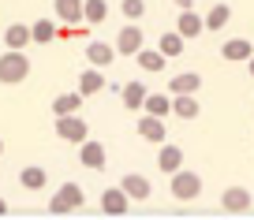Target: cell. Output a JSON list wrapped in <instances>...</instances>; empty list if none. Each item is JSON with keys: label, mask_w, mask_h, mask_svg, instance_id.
Returning a JSON list of instances; mask_svg holds the SVG:
<instances>
[{"label": "cell", "mask_w": 254, "mask_h": 220, "mask_svg": "<svg viewBox=\"0 0 254 220\" xmlns=\"http://www.w3.org/2000/svg\"><path fill=\"white\" fill-rule=\"evenodd\" d=\"M30 75V60L23 56V49H8V53L0 56V82L4 86H15Z\"/></svg>", "instance_id": "1"}, {"label": "cell", "mask_w": 254, "mask_h": 220, "mask_svg": "<svg viewBox=\"0 0 254 220\" xmlns=\"http://www.w3.org/2000/svg\"><path fill=\"white\" fill-rule=\"evenodd\" d=\"M82 202H86V194H82L79 183H64V187L49 198V209L53 213H75V209H82Z\"/></svg>", "instance_id": "2"}, {"label": "cell", "mask_w": 254, "mask_h": 220, "mask_svg": "<svg viewBox=\"0 0 254 220\" xmlns=\"http://www.w3.org/2000/svg\"><path fill=\"white\" fill-rule=\"evenodd\" d=\"M56 134H60L64 142H86L90 138V127L86 119H79V112H71V116H56Z\"/></svg>", "instance_id": "3"}, {"label": "cell", "mask_w": 254, "mask_h": 220, "mask_svg": "<svg viewBox=\"0 0 254 220\" xmlns=\"http://www.w3.org/2000/svg\"><path fill=\"white\" fill-rule=\"evenodd\" d=\"M202 194V179L194 172H172V198L176 202H194Z\"/></svg>", "instance_id": "4"}, {"label": "cell", "mask_w": 254, "mask_h": 220, "mask_svg": "<svg viewBox=\"0 0 254 220\" xmlns=\"http://www.w3.org/2000/svg\"><path fill=\"white\" fill-rule=\"evenodd\" d=\"M142 49H146V34L138 30L135 23H131V26H124V30L116 34V53L135 56V53H142Z\"/></svg>", "instance_id": "5"}, {"label": "cell", "mask_w": 254, "mask_h": 220, "mask_svg": "<svg viewBox=\"0 0 254 220\" xmlns=\"http://www.w3.org/2000/svg\"><path fill=\"white\" fill-rule=\"evenodd\" d=\"M127 205H131V194H127L124 187H109L101 194V209L109 213V217H120V213H127Z\"/></svg>", "instance_id": "6"}, {"label": "cell", "mask_w": 254, "mask_h": 220, "mask_svg": "<svg viewBox=\"0 0 254 220\" xmlns=\"http://www.w3.org/2000/svg\"><path fill=\"white\" fill-rule=\"evenodd\" d=\"M53 8H56V19L60 23H67V26H75V23H82V8H86V0H53Z\"/></svg>", "instance_id": "7"}, {"label": "cell", "mask_w": 254, "mask_h": 220, "mask_svg": "<svg viewBox=\"0 0 254 220\" xmlns=\"http://www.w3.org/2000/svg\"><path fill=\"white\" fill-rule=\"evenodd\" d=\"M120 187L127 190V194H131V202H146V198L153 194V187H150V179H146V175H138V172H131V175H124V179H120Z\"/></svg>", "instance_id": "8"}, {"label": "cell", "mask_w": 254, "mask_h": 220, "mask_svg": "<svg viewBox=\"0 0 254 220\" xmlns=\"http://www.w3.org/2000/svg\"><path fill=\"white\" fill-rule=\"evenodd\" d=\"M221 205L228 213H247V209H251V190H247V187H228L224 198H221Z\"/></svg>", "instance_id": "9"}, {"label": "cell", "mask_w": 254, "mask_h": 220, "mask_svg": "<svg viewBox=\"0 0 254 220\" xmlns=\"http://www.w3.org/2000/svg\"><path fill=\"white\" fill-rule=\"evenodd\" d=\"M112 56H116V49H112L109 41H90L86 45V60L94 63V67H109Z\"/></svg>", "instance_id": "10"}, {"label": "cell", "mask_w": 254, "mask_h": 220, "mask_svg": "<svg viewBox=\"0 0 254 220\" xmlns=\"http://www.w3.org/2000/svg\"><path fill=\"white\" fill-rule=\"evenodd\" d=\"M79 161L86 168H94V172H97V168H105V146H101V142H94V138H86V142H82Z\"/></svg>", "instance_id": "11"}, {"label": "cell", "mask_w": 254, "mask_h": 220, "mask_svg": "<svg viewBox=\"0 0 254 220\" xmlns=\"http://www.w3.org/2000/svg\"><path fill=\"white\" fill-rule=\"evenodd\" d=\"M138 134H142L146 142H165V123H161V116L146 112V116L138 119Z\"/></svg>", "instance_id": "12"}, {"label": "cell", "mask_w": 254, "mask_h": 220, "mask_svg": "<svg viewBox=\"0 0 254 220\" xmlns=\"http://www.w3.org/2000/svg\"><path fill=\"white\" fill-rule=\"evenodd\" d=\"M176 30H180L183 38H198V34L206 30V19L194 15V11L187 8V11H180V23H176Z\"/></svg>", "instance_id": "13"}, {"label": "cell", "mask_w": 254, "mask_h": 220, "mask_svg": "<svg viewBox=\"0 0 254 220\" xmlns=\"http://www.w3.org/2000/svg\"><path fill=\"white\" fill-rule=\"evenodd\" d=\"M221 56H224V60H251V56H254V41H243V38H232V41H224Z\"/></svg>", "instance_id": "14"}, {"label": "cell", "mask_w": 254, "mask_h": 220, "mask_svg": "<svg viewBox=\"0 0 254 220\" xmlns=\"http://www.w3.org/2000/svg\"><path fill=\"white\" fill-rule=\"evenodd\" d=\"M202 86V75H194V71H183V75H172V82H168V90L176 94H194V90Z\"/></svg>", "instance_id": "15"}, {"label": "cell", "mask_w": 254, "mask_h": 220, "mask_svg": "<svg viewBox=\"0 0 254 220\" xmlns=\"http://www.w3.org/2000/svg\"><path fill=\"white\" fill-rule=\"evenodd\" d=\"M157 165H161V172H165V175L180 172V165H183V150H180V146H161Z\"/></svg>", "instance_id": "16"}, {"label": "cell", "mask_w": 254, "mask_h": 220, "mask_svg": "<svg viewBox=\"0 0 254 220\" xmlns=\"http://www.w3.org/2000/svg\"><path fill=\"white\" fill-rule=\"evenodd\" d=\"M120 97H124V109H142L150 94H146V86H142V82H127V86L120 90Z\"/></svg>", "instance_id": "17"}, {"label": "cell", "mask_w": 254, "mask_h": 220, "mask_svg": "<svg viewBox=\"0 0 254 220\" xmlns=\"http://www.w3.org/2000/svg\"><path fill=\"white\" fill-rule=\"evenodd\" d=\"M4 41H8V49H23L26 41H34V34H30L26 23H11L8 30H4Z\"/></svg>", "instance_id": "18"}, {"label": "cell", "mask_w": 254, "mask_h": 220, "mask_svg": "<svg viewBox=\"0 0 254 220\" xmlns=\"http://www.w3.org/2000/svg\"><path fill=\"white\" fill-rule=\"evenodd\" d=\"M172 112H176L180 119H194V116H198V101H194V94H176Z\"/></svg>", "instance_id": "19"}, {"label": "cell", "mask_w": 254, "mask_h": 220, "mask_svg": "<svg viewBox=\"0 0 254 220\" xmlns=\"http://www.w3.org/2000/svg\"><path fill=\"white\" fill-rule=\"evenodd\" d=\"M19 183H23L26 190H41V187L49 183V175H45V168L30 165V168H23V172H19Z\"/></svg>", "instance_id": "20"}, {"label": "cell", "mask_w": 254, "mask_h": 220, "mask_svg": "<svg viewBox=\"0 0 254 220\" xmlns=\"http://www.w3.org/2000/svg\"><path fill=\"white\" fill-rule=\"evenodd\" d=\"M97 90H105V75L101 71H82L79 75V94L90 97V94H97Z\"/></svg>", "instance_id": "21"}, {"label": "cell", "mask_w": 254, "mask_h": 220, "mask_svg": "<svg viewBox=\"0 0 254 220\" xmlns=\"http://www.w3.org/2000/svg\"><path fill=\"white\" fill-rule=\"evenodd\" d=\"M135 60H138L142 71H161L165 67V53H161V49H142V53H135Z\"/></svg>", "instance_id": "22"}, {"label": "cell", "mask_w": 254, "mask_h": 220, "mask_svg": "<svg viewBox=\"0 0 254 220\" xmlns=\"http://www.w3.org/2000/svg\"><path fill=\"white\" fill-rule=\"evenodd\" d=\"M79 105H82V94H60L53 101V112L56 116H71V112H79Z\"/></svg>", "instance_id": "23"}, {"label": "cell", "mask_w": 254, "mask_h": 220, "mask_svg": "<svg viewBox=\"0 0 254 220\" xmlns=\"http://www.w3.org/2000/svg\"><path fill=\"white\" fill-rule=\"evenodd\" d=\"M228 19H232V8H228V4H213V8H209V15H206V30H221Z\"/></svg>", "instance_id": "24"}, {"label": "cell", "mask_w": 254, "mask_h": 220, "mask_svg": "<svg viewBox=\"0 0 254 220\" xmlns=\"http://www.w3.org/2000/svg\"><path fill=\"white\" fill-rule=\"evenodd\" d=\"M30 34H34L38 45H49V41L56 38V23H53V19H38V23L30 26Z\"/></svg>", "instance_id": "25"}, {"label": "cell", "mask_w": 254, "mask_h": 220, "mask_svg": "<svg viewBox=\"0 0 254 220\" xmlns=\"http://www.w3.org/2000/svg\"><path fill=\"white\" fill-rule=\"evenodd\" d=\"M82 15H86V23H105V19H109V4H105V0H86Z\"/></svg>", "instance_id": "26"}, {"label": "cell", "mask_w": 254, "mask_h": 220, "mask_svg": "<svg viewBox=\"0 0 254 220\" xmlns=\"http://www.w3.org/2000/svg\"><path fill=\"white\" fill-rule=\"evenodd\" d=\"M142 109H146V112H153V116H168V112H172V101H168L165 94H150Z\"/></svg>", "instance_id": "27"}, {"label": "cell", "mask_w": 254, "mask_h": 220, "mask_svg": "<svg viewBox=\"0 0 254 220\" xmlns=\"http://www.w3.org/2000/svg\"><path fill=\"white\" fill-rule=\"evenodd\" d=\"M157 49H161L165 56H180V53H183V34H180V30H176V34H165Z\"/></svg>", "instance_id": "28"}, {"label": "cell", "mask_w": 254, "mask_h": 220, "mask_svg": "<svg viewBox=\"0 0 254 220\" xmlns=\"http://www.w3.org/2000/svg\"><path fill=\"white\" fill-rule=\"evenodd\" d=\"M120 11H124L131 23H135V19H142V15H146V4H142V0H124V4H120Z\"/></svg>", "instance_id": "29"}, {"label": "cell", "mask_w": 254, "mask_h": 220, "mask_svg": "<svg viewBox=\"0 0 254 220\" xmlns=\"http://www.w3.org/2000/svg\"><path fill=\"white\" fill-rule=\"evenodd\" d=\"M172 4H176V8H183V11L190 8V0H172Z\"/></svg>", "instance_id": "30"}, {"label": "cell", "mask_w": 254, "mask_h": 220, "mask_svg": "<svg viewBox=\"0 0 254 220\" xmlns=\"http://www.w3.org/2000/svg\"><path fill=\"white\" fill-rule=\"evenodd\" d=\"M4 213H8V202H4V198H0V217H4Z\"/></svg>", "instance_id": "31"}, {"label": "cell", "mask_w": 254, "mask_h": 220, "mask_svg": "<svg viewBox=\"0 0 254 220\" xmlns=\"http://www.w3.org/2000/svg\"><path fill=\"white\" fill-rule=\"evenodd\" d=\"M247 63H251V75H254V56H251V60H247Z\"/></svg>", "instance_id": "32"}, {"label": "cell", "mask_w": 254, "mask_h": 220, "mask_svg": "<svg viewBox=\"0 0 254 220\" xmlns=\"http://www.w3.org/2000/svg\"><path fill=\"white\" fill-rule=\"evenodd\" d=\"M0 153H4V142H0Z\"/></svg>", "instance_id": "33"}]
</instances>
